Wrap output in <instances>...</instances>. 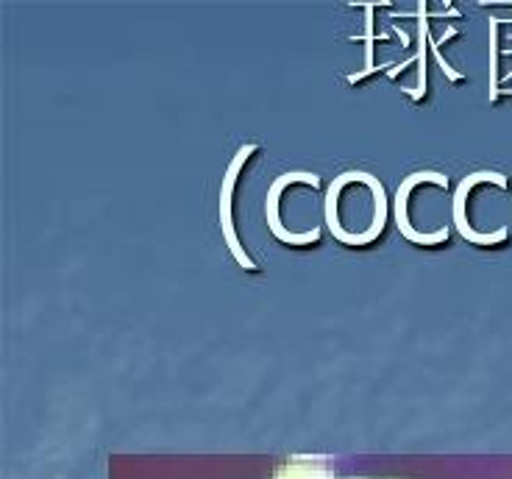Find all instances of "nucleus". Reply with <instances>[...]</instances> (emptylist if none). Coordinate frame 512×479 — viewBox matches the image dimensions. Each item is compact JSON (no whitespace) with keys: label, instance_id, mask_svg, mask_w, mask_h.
I'll use <instances>...</instances> for the list:
<instances>
[{"label":"nucleus","instance_id":"f257e3e1","mask_svg":"<svg viewBox=\"0 0 512 479\" xmlns=\"http://www.w3.org/2000/svg\"><path fill=\"white\" fill-rule=\"evenodd\" d=\"M273 479H334V468L320 457H290L273 471Z\"/></svg>","mask_w":512,"mask_h":479}]
</instances>
